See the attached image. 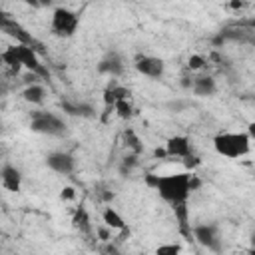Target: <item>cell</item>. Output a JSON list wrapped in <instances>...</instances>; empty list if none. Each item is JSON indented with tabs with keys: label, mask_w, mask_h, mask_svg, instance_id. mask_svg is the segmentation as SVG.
<instances>
[{
	"label": "cell",
	"mask_w": 255,
	"mask_h": 255,
	"mask_svg": "<svg viewBox=\"0 0 255 255\" xmlns=\"http://www.w3.org/2000/svg\"><path fill=\"white\" fill-rule=\"evenodd\" d=\"M145 183L149 187H153L157 191V195L167 205H171V209L187 203L191 191H195L199 187V181L193 175V171H177V173H165V175L147 173Z\"/></svg>",
	"instance_id": "1"
},
{
	"label": "cell",
	"mask_w": 255,
	"mask_h": 255,
	"mask_svg": "<svg viewBox=\"0 0 255 255\" xmlns=\"http://www.w3.org/2000/svg\"><path fill=\"white\" fill-rule=\"evenodd\" d=\"M2 62L6 66H10L12 70H16V72L20 68H26L30 74H36L38 78H46L48 76V70L38 60L36 48L28 46V44H14V46L6 48L2 52Z\"/></svg>",
	"instance_id": "2"
},
{
	"label": "cell",
	"mask_w": 255,
	"mask_h": 255,
	"mask_svg": "<svg viewBox=\"0 0 255 255\" xmlns=\"http://www.w3.org/2000/svg\"><path fill=\"white\" fill-rule=\"evenodd\" d=\"M251 137L245 131H219L213 137V149L227 159H241L251 151Z\"/></svg>",
	"instance_id": "3"
},
{
	"label": "cell",
	"mask_w": 255,
	"mask_h": 255,
	"mask_svg": "<svg viewBox=\"0 0 255 255\" xmlns=\"http://www.w3.org/2000/svg\"><path fill=\"white\" fill-rule=\"evenodd\" d=\"M80 28V16L66 8V6H58L52 12V20H50V30L54 36L58 38H72Z\"/></svg>",
	"instance_id": "4"
},
{
	"label": "cell",
	"mask_w": 255,
	"mask_h": 255,
	"mask_svg": "<svg viewBox=\"0 0 255 255\" xmlns=\"http://www.w3.org/2000/svg\"><path fill=\"white\" fill-rule=\"evenodd\" d=\"M30 129L42 135H52V137H62L68 129L66 122L54 114V112H34L30 120Z\"/></svg>",
	"instance_id": "5"
},
{
	"label": "cell",
	"mask_w": 255,
	"mask_h": 255,
	"mask_svg": "<svg viewBox=\"0 0 255 255\" xmlns=\"http://www.w3.org/2000/svg\"><path fill=\"white\" fill-rule=\"evenodd\" d=\"M191 235H193V239H195L201 247H205V249H209V251H219V249H221L219 229H217V225H213V223L195 225L193 231H191Z\"/></svg>",
	"instance_id": "6"
},
{
	"label": "cell",
	"mask_w": 255,
	"mask_h": 255,
	"mask_svg": "<svg viewBox=\"0 0 255 255\" xmlns=\"http://www.w3.org/2000/svg\"><path fill=\"white\" fill-rule=\"evenodd\" d=\"M133 68L137 70V74L151 80H159L165 74V62L157 56H137Z\"/></svg>",
	"instance_id": "7"
},
{
	"label": "cell",
	"mask_w": 255,
	"mask_h": 255,
	"mask_svg": "<svg viewBox=\"0 0 255 255\" xmlns=\"http://www.w3.org/2000/svg\"><path fill=\"white\" fill-rule=\"evenodd\" d=\"M0 28H2V32H4L6 36L14 38L16 44L34 46V36H32L20 22H16L14 18H10V14H2V18H0Z\"/></svg>",
	"instance_id": "8"
},
{
	"label": "cell",
	"mask_w": 255,
	"mask_h": 255,
	"mask_svg": "<svg viewBox=\"0 0 255 255\" xmlns=\"http://www.w3.org/2000/svg\"><path fill=\"white\" fill-rule=\"evenodd\" d=\"M46 165L48 169H52L54 173L60 175H72L76 169V159L72 153L68 151H52L46 155Z\"/></svg>",
	"instance_id": "9"
},
{
	"label": "cell",
	"mask_w": 255,
	"mask_h": 255,
	"mask_svg": "<svg viewBox=\"0 0 255 255\" xmlns=\"http://www.w3.org/2000/svg\"><path fill=\"white\" fill-rule=\"evenodd\" d=\"M193 153V145H191V139L187 135H171L167 141H165V155L167 157H177V159H185L187 155Z\"/></svg>",
	"instance_id": "10"
},
{
	"label": "cell",
	"mask_w": 255,
	"mask_h": 255,
	"mask_svg": "<svg viewBox=\"0 0 255 255\" xmlns=\"http://www.w3.org/2000/svg\"><path fill=\"white\" fill-rule=\"evenodd\" d=\"M22 171L12 165V163H4L2 169H0V181H2V187L12 191V193H18L22 189Z\"/></svg>",
	"instance_id": "11"
},
{
	"label": "cell",
	"mask_w": 255,
	"mask_h": 255,
	"mask_svg": "<svg viewBox=\"0 0 255 255\" xmlns=\"http://www.w3.org/2000/svg\"><path fill=\"white\" fill-rule=\"evenodd\" d=\"M98 72L100 74H106L110 78H120L124 74V60L118 52H108L100 64H98Z\"/></svg>",
	"instance_id": "12"
},
{
	"label": "cell",
	"mask_w": 255,
	"mask_h": 255,
	"mask_svg": "<svg viewBox=\"0 0 255 255\" xmlns=\"http://www.w3.org/2000/svg\"><path fill=\"white\" fill-rule=\"evenodd\" d=\"M191 92L197 98H211L217 92V84L213 80V76L207 74H199L195 78H191Z\"/></svg>",
	"instance_id": "13"
},
{
	"label": "cell",
	"mask_w": 255,
	"mask_h": 255,
	"mask_svg": "<svg viewBox=\"0 0 255 255\" xmlns=\"http://www.w3.org/2000/svg\"><path fill=\"white\" fill-rule=\"evenodd\" d=\"M22 100L32 104V106H40L46 100V88L40 82H30L24 90H22Z\"/></svg>",
	"instance_id": "14"
},
{
	"label": "cell",
	"mask_w": 255,
	"mask_h": 255,
	"mask_svg": "<svg viewBox=\"0 0 255 255\" xmlns=\"http://www.w3.org/2000/svg\"><path fill=\"white\" fill-rule=\"evenodd\" d=\"M62 110L70 116H78V118H94L96 116V108L88 102H62Z\"/></svg>",
	"instance_id": "15"
},
{
	"label": "cell",
	"mask_w": 255,
	"mask_h": 255,
	"mask_svg": "<svg viewBox=\"0 0 255 255\" xmlns=\"http://www.w3.org/2000/svg\"><path fill=\"white\" fill-rule=\"evenodd\" d=\"M122 98H129V90L124 88L122 84H118V82L112 78V82H110L108 88L104 90V102H106V106H112V108H114V104H116L118 100H122Z\"/></svg>",
	"instance_id": "16"
},
{
	"label": "cell",
	"mask_w": 255,
	"mask_h": 255,
	"mask_svg": "<svg viewBox=\"0 0 255 255\" xmlns=\"http://www.w3.org/2000/svg\"><path fill=\"white\" fill-rule=\"evenodd\" d=\"M102 219H104V223H106L108 227H112L114 231H122V229H126V221H124V217H122L114 207H106V209L102 211Z\"/></svg>",
	"instance_id": "17"
},
{
	"label": "cell",
	"mask_w": 255,
	"mask_h": 255,
	"mask_svg": "<svg viewBox=\"0 0 255 255\" xmlns=\"http://www.w3.org/2000/svg\"><path fill=\"white\" fill-rule=\"evenodd\" d=\"M114 112L118 114V118L129 120V118H133V112H135V110H133L129 98H122V100H118V102L114 104Z\"/></svg>",
	"instance_id": "18"
},
{
	"label": "cell",
	"mask_w": 255,
	"mask_h": 255,
	"mask_svg": "<svg viewBox=\"0 0 255 255\" xmlns=\"http://www.w3.org/2000/svg\"><path fill=\"white\" fill-rule=\"evenodd\" d=\"M124 137H126V141H128V145L131 147L133 153H139V151H141V141H139V137H137L131 129H126V131H124Z\"/></svg>",
	"instance_id": "19"
},
{
	"label": "cell",
	"mask_w": 255,
	"mask_h": 255,
	"mask_svg": "<svg viewBox=\"0 0 255 255\" xmlns=\"http://www.w3.org/2000/svg\"><path fill=\"white\" fill-rule=\"evenodd\" d=\"M205 64H207V62H205V58H203L201 54H193V56H189V60H187V68H189L191 72L201 70Z\"/></svg>",
	"instance_id": "20"
},
{
	"label": "cell",
	"mask_w": 255,
	"mask_h": 255,
	"mask_svg": "<svg viewBox=\"0 0 255 255\" xmlns=\"http://www.w3.org/2000/svg\"><path fill=\"white\" fill-rule=\"evenodd\" d=\"M135 165H137V153H129V155H126V157H124L120 171H122V173H129Z\"/></svg>",
	"instance_id": "21"
},
{
	"label": "cell",
	"mask_w": 255,
	"mask_h": 255,
	"mask_svg": "<svg viewBox=\"0 0 255 255\" xmlns=\"http://www.w3.org/2000/svg\"><path fill=\"white\" fill-rule=\"evenodd\" d=\"M112 231H114V229H112V227H108L106 223H104V225H100V227L96 229V233L100 235V239H102V241H110V239H112Z\"/></svg>",
	"instance_id": "22"
},
{
	"label": "cell",
	"mask_w": 255,
	"mask_h": 255,
	"mask_svg": "<svg viewBox=\"0 0 255 255\" xmlns=\"http://www.w3.org/2000/svg\"><path fill=\"white\" fill-rule=\"evenodd\" d=\"M155 251H157L159 255H165V253L175 255V253H179V245H175V243H171V245H159Z\"/></svg>",
	"instance_id": "23"
},
{
	"label": "cell",
	"mask_w": 255,
	"mask_h": 255,
	"mask_svg": "<svg viewBox=\"0 0 255 255\" xmlns=\"http://www.w3.org/2000/svg\"><path fill=\"white\" fill-rule=\"evenodd\" d=\"M60 197H62V199H74V197H76L74 187H64L62 193H60Z\"/></svg>",
	"instance_id": "24"
},
{
	"label": "cell",
	"mask_w": 255,
	"mask_h": 255,
	"mask_svg": "<svg viewBox=\"0 0 255 255\" xmlns=\"http://www.w3.org/2000/svg\"><path fill=\"white\" fill-rule=\"evenodd\" d=\"M239 26H243V28H249V30H253L255 32V18H249V20H243V22H237Z\"/></svg>",
	"instance_id": "25"
},
{
	"label": "cell",
	"mask_w": 255,
	"mask_h": 255,
	"mask_svg": "<svg viewBox=\"0 0 255 255\" xmlns=\"http://www.w3.org/2000/svg\"><path fill=\"white\" fill-rule=\"evenodd\" d=\"M247 133H249V137H251V141H255V120L247 124Z\"/></svg>",
	"instance_id": "26"
},
{
	"label": "cell",
	"mask_w": 255,
	"mask_h": 255,
	"mask_svg": "<svg viewBox=\"0 0 255 255\" xmlns=\"http://www.w3.org/2000/svg\"><path fill=\"white\" fill-rule=\"evenodd\" d=\"M26 4H30V6H34V8H38L40 6V0H24Z\"/></svg>",
	"instance_id": "27"
},
{
	"label": "cell",
	"mask_w": 255,
	"mask_h": 255,
	"mask_svg": "<svg viewBox=\"0 0 255 255\" xmlns=\"http://www.w3.org/2000/svg\"><path fill=\"white\" fill-rule=\"evenodd\" d=\"M46 4H52V0H40V6H46Z\"/></svg>",
	"instance_id": "28"
},
{
	"label": "cell",
	"mask_w": 255,
	"mask_h": 255,
	"mask_svg": "<svg viewBox=\"0 0 255 255\" xmlns=\"http://www.w3.org/2000/svg\"><path fill=\"white\" fill-rule=\"evenodd\" d=\"M253 251H255V247H253Z\"/></svg>",
	"instance_id": "29"
}]
</instances>
